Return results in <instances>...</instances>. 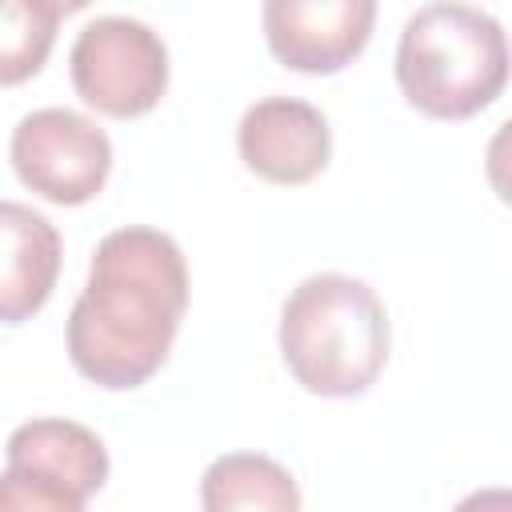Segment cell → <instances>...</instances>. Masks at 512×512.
Masks as SVG:
<instances>
[{"mask_svg":"<svg viewBox=\"0 0 512 512\" xmlns=\"http://www.w3.org/2000/svg\"><path fill=\"white\" fill-rule=\"evenodd\" d=\"M184 308L180 244L148 224L116 228L96 244L88 284L68 312V360L96 388H140L168 360Z\"/></svg>","mask_w":512,"mask_h":512,"instance_id":"obj_1","label":"cell"},{"mask_svg":"<svg viewBox=\"0 0 512 512\" xmlns=\"http://www.w3.org/2000/svg\"><path fill=\"white\" fill-rule=\"evenodd\" d=\"M388 344V308L356 276H308L280 308V356L312 396L348 400L368 392L388 364Z\"/></svg>","mask_w":512,"mask_h":512,"instance_id":"obj_2","label":"cell"},{"mask_svg":"<svg viewBox=\"0 0 512 512\" xmlns=\"http://www.w3.org/2000/svg\"><path fill=\"white\" fill-rule=\"evenodd\" d=\"M512 76V48L496 16L432 0L416 8L396 44V84L404 100L432 120H468L484 112Z\"/></svg>","mask_w":512,"mask_h":512,"instance_id":"obj_3","label":"cell"},{"mask_svg":"<svg viewBox=\"0 0 512 512\" xmlns=\"http://www.w3.org/2000/svg\"><path fill=\"white\" fill-rule=\"evenodd\" d=\"M108 480L104 440L64 416L12 428L4 444L0 504L32 512H80Z\"/></svg>","mask_w":512,"mask_h":512,"instance_id":"obj_4","label":"cell"},{"mask_svg":"<svg viewBox=\"0 0 512 512\" xmlns=\"http://www.w3.org/2000/svg\"><path fill=\"white\" fill-rule=\"evenodd\" d=\"M68 72L88 108L112 120H132L152 112L168 92V48L144 20L96 16L72 40Z\"/></svg>","mask_w":512,"mask_h":512,"instance_id":"obj_5","label":"cell"},{"mask_svg":"<svg viewBox=\"0 0 512 512\" xmlns=\"http://www.w3.org/2000/svg\"><path fill=\"white\" fill-rule=\"evenodd\" d=\"M12 172L48 204H88L112 172L108 132L72 108H36L12 128Z\"/></svg>","mask_w":512,"mask_h":512,"instance_id":"obj_6","label":"cell"},{"mask_svg":"<svg viewBox=\"0 0 512 512\" xmlns=\"http://www.w3.org/2000/svg\"><path fill=\"white\" fill-rule=\"evenodd\" d=\"M376 28V0H264L268 52L304 76L348 68Z\"/></svg>","mask_w":512,"mask_h":512,"instance_id":"obj_7","label":"cell"},{"mask_svg":"<svg viewBox=\"0 0 512 512\" xmlns=\"http://www.w3.org/2000/svg\"><path fill=\"white\" fill-rule=\"evenodd\" d=\"M236 152L244 168L268 184H308L328 168L332 128L308 100L264 96L240 116Z\"/></svg>","mask_w":512,"mask_h":512,"instance_id":"obj_8","label":"cell"},{"mask_svg":"<svg viewBox=\"0 0 512 512\" xmlns=\"http://www.w3.org/2000/svg\"><path fill=\"white\" fill-rule=\"evenodd\" d=\"M0 236H4V276H0V316L4 324H24L36 316L60 272V232L48 216L8 200L0 208Z\"/></svg>","mask_w":512,"mask_h":512,"instance_id":"obj_9","label":"cell"},{"mask_svg":"<svg viewBox=\"0 0 512 512\" xmlns=\"http://www.w3.org/2000/svg\"><path fill=\"white\" fill-rule=\"evenodd\" d=\"M200 504L208 512H236V508H268V512H296L300 488L284 464L260 452H228L204 468Z\"/></svg>","mask_w":512,"mask_h":512,"instance_id":"obj_10","label":"cell"},{"mask_svg":"<svg viewBox=\"0 0 512 512\" xmlns=\"http://www.w3.org/2000/svg\"><path fill=\"white\" fill-rule=\"evenodd\" d=\"M56 16L28 0H4V32H0V84L16 88L36 76L56 40Z\"/></svg>","mask_w":512,"mask_h":512,"instance_id":"obj_11","label":"cell"},{"mask_svg":"<svg viewBox=\"0 0 512 512\" xmlns=\"http://www.w3.org/2000/svg\"><path fill=\"white\" fill-rule=\"evenodd\" d=\"M484 176H488L492 192L512 208V116L492 132V140L484 148Z\"/></svg>","mask_w":512,"mask_h":512,"instance_id":"obj_12","label":"cell"},{"mask_svg":"<svg viewBox=\"0 0 512 512\" xmlns=\"http://www.w3.org/2000/svg\"><path fill=\"white\" fill-rule=\"evenodd\" d=\"M28 4H36V8H44L48 16H56V20H64V16H72V12H80V8H88L92 0H28Z\"/></svg>","mask_w":512,"mask_h":512,"instance_id":"obj_13","label":"cell"}]
</instances>
